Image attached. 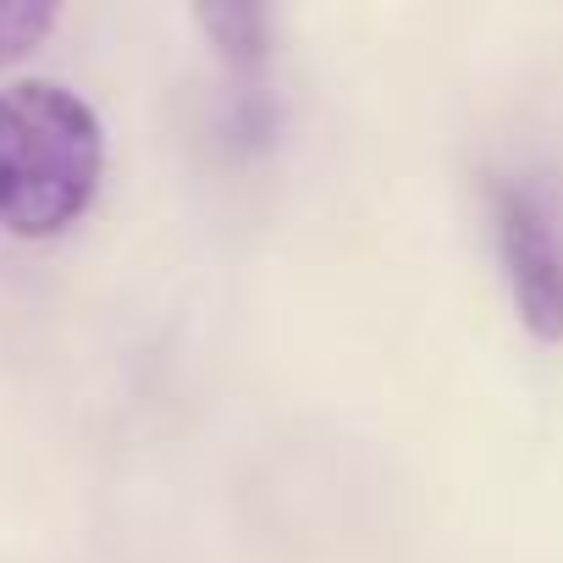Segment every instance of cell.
<instances>
[{
    "mask_svg": "<svg viewBox=\"0 0 563 563\" xmlns=\"http://www.w3.org/2000/svg\"><path fill=\"white\" fill-rule=\"evenodd\" d=\"M106 128L84 95L51 78L0 89V227L12 238H62L100 194Z\"/></svg>",
    "mask_w": 563,
    "mask_h": 563,
    "instance_id": "cell-1",
    "label": "cell"
},
{
    "mask_svg": "<svg viewBox=\"0 0 563 563\" xmlns=\"http://www.w3.org/2000/svg\"><path fill=\"white\" fill-rule=\"evenodd\" d=\"M492 238L514 316L536 343H563V232L530 183H492Z\"/></svg>",
    "mask_w": 563,
    "mask_h": 563,
    "instance_id": "cell-2",
    "label": "cell"
},
{
    "mask_svg": "<svg viewBox=\"0 0 563 563\" xmlns=\"http://www.w3.org/2000/svg\"><path fill=\"white\" fill-rule=\"evenodd\" d=\"M51 29H56L51 0H0V73L18 67L23 56H34Z\"/></svg>",
    "mask_w": 563,
    "mask_h": 563,
    "instance_id": "cell-3",
    "label": "cell"
}]
</instances>
